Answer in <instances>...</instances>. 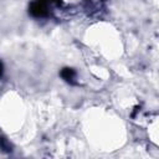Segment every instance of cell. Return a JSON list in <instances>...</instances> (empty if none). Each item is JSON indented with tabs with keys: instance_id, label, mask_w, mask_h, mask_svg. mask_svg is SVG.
Returning <instances> with one entry per match:
<instances>
[{
	"instance_id": "cell-1",
	"label": "cell",
	"mask_w": 159,
	"mask_h": 159,
	"mask_svg": "<svg viewBox=\"0 0 159 159\" xmlns=\"http://www.w3.org/2000/svg\"><path fill=\"white\" fill-rule=\"evenodd\" d=\"M29 12L35 17H43V16L48 15V10H47V6H46V2H43L42 0L34 1L29 7Z\"/></svg>"
},
{
	"instance_id": "cell-2",
	"label": "cell",
	"mask_w": 159,
	"mask_h": 159,
	"mask_svg": "<svg viewBox=\"0 0 159 159\" xmlns=\"http://www.w3.org/2000/svg\"><path fill=\"white\" fill-rule=\"evenodd\" d=\"M61 77H62L65 81H67V82H70V83H73V80H75V77H76V72H75L73 68L66 67V68H63V70L61 71Z\"/></svg>"
},
{
	"instance_id": "cell-3",
	"label": "cell",
	"mask_w": 159,
	"mask_h": 159,
	"mask_svg": "<svg viewBox=\"0 0 159 159\" xmlns=\"http://www.w3.org/2000/svg\"><path fill=\"white\" fill-rule=\"evenodd\" d=\"M0 148L4 150V152H11V144L4 138V137H0Z\"/></svg>"
},
{
	"instance_id": "cell-4",
	"label": "cell",
	"mask_w": 159,
	"mask_h": 159,
	"mask_svg": "<svg viewBox=\"0 0 159 159\" xmlns=\"http://www.w3.org/2000/svg\"><path fill=\"white\" fill-rule=\"evenodd\" d=\"M1 75H2V63L0 61V77H1Z\"/></svg>"
}]
</instances>
